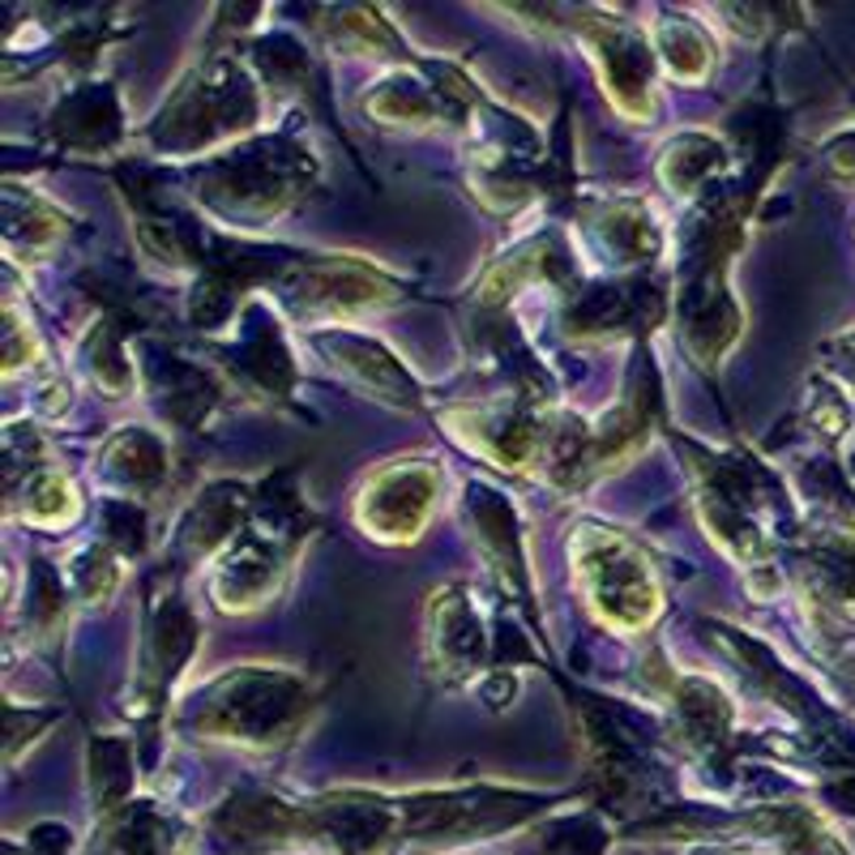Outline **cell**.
I'll return each instance as SVG.
<instances>
[{"instance_id":"obj_1","label":"cell","mask_w":855,"mask_h":855,"mask_svg":"<svg viewBox=\"0 0 855 855\" xmlns=\"http://www.w3.org/2000/svg\"><path fill=\"white\" fill-rule=\"evenodd\" d=\"M573 573L594 608V616L612 629H642L655 621L658 587L646 557L608 530H582L573 539Z\"/></svg>"},{"instance_id":"obj_2","label":"cell","mask_w":855,"mask_h":855,"mask_svg":"<svg viewBox=\"0 0 855 855\" xmlns=\"http://www.w3.org/2000/svg\"><path fill=\"white\" fill-rule=\"evenodd\" d=\"M436 505V466L398 462L377 471L356 496V518L381 539H415Z\"/></svg>"}]
</instances>
